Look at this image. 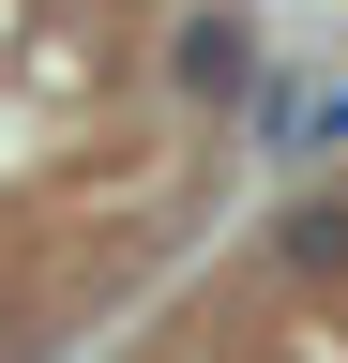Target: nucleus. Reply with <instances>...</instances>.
I'll return each instance as SVG.
<instances>
[{
    "mask_svg": "<svg viewBox=\"0 0 348 363\" xmlns=\"http://www.w3.org/2000/svg\"><path fill=\"white\" fill-rule=\"evenodd\" d=\"M167 91H182V106H242L257 91V30L228 16V0H197V16L167 30Z\"/></svg>",
    "mask_w": 348,
    "mask_h": 363,
    "instance_id": "1",
    "label": "nucleus"
},
{
    "mask_svg": "<svg viewBox=\"0 0 348 363\" xmlns=\"http://www.w3.org/2000/svg\"><path fill=\"white\" fill-rule=\"evenodd\" d=\"M273 257L303 272V288H348V182H303V197L273 212Z\"/></svg>",
    "mask_w": 348,
    "mask_h": 363,
    "instance_id": "2",
    "label": "nucleus"
}]
</instances>
